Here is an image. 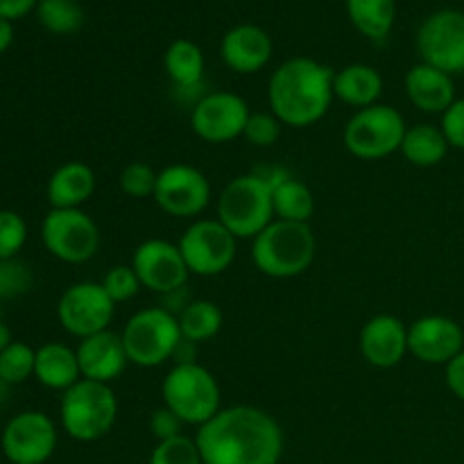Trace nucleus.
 Masks as SVG:
<instances>
[{
  "mask_svg": "<svg viewBox=\"0 0 464 464\" xmlns=\"http://www.w3.org/2000/svg\"><path fill=\"white\" fill-rule=\"evenodd\" d=\"M195 444L204 464H276L284 433L267 412L234 406L199 426Z\"/></svg>",
  "mask_w": 464,
  "mask_h": 464,
  "instance_id": "1",
  "label": "nucleus"
},
{
  "mask_svg": "<svg viewBox=\"0 0 464 464\" xmlns=\"http://www.w3.org/2000/svg\"><path fill=\"white\" fill-rule=\"evenodd\" d=\"M334 72L306 57L281 63L270 77L272 113L290 127H306L320 121L334 98Z\"/></svg>",
  "mask_w": 464,
  "mask_h": 464,
  "instance_id": "2",
  "label": "nucleus"
},
{
  "mask_svg": "<svg viewBox=\"0 0 464 464\" xmlns=\"http://www.w3.org/2000/svg\"><path fill=\"white\" fill-rule=\"evenodd\" d=\"M254 263L275 279H290L311 267L315 258V236L308 222H270L254 238Z\"/></svg>",
  "mask_w": 464,
  "mask_h": 464,
  "instance_id": "3",
  "label": "nucleus"
},
{
  "mask_svg": "<svg viewBox=\"0 0 464 464\" xmlns=\"http://www.w3.org/2000/svg\"><path fill=\"white\" fill-rule=\"evenodd\" d=\"M163 401L181 424L204 426L220 412V388L207 367L198 362H179L163 379Z\"/></svg>",
  "mask_w": 464,
  "mask_h": 464,
  "instance_id": "4",
  "label": "nucleus"
},
{
  "mask_svg": "<svg viewBox=\"0 0 464 464\" xmlns=\"http://www.w3.org/2000/svg\"><path fill=\"white\" fill-rule=\"evenodd\" d=\"M118 401L109 383L80 379L62 397V424L72 440L95 442L111 430Z\"/></svg>",
  "mask_w": 464,
  "mask_h": 464,
  "instance_id": "5",
  "label": "nucleus"
},
{
  "mask_svg": "<svg viewBox=\"0 0 464 464\" xmlns=\"http://www.w3.org/2000/svg\"><path fill=\"white\" fill-rule=\"evenodd\" d=\"M220 222L236 238H256L272 222V188L258 175L236 177L218 198Z\"/></svg>",
  "mask_w": 464,
  "mask_h": 464,
  "instance_id": "6",
  "label": "nucleus"
},
{
  "mask_svg": "<svg viewBox=\"0 0 464 464\" xmlns=\"http://www.w3.org/2000/svg\"><path fill=\"white\" fill-rule=\"evenodd\" d=\"M179 320L163 306L139 311L122 331V344L130 362L139 367H157L175 356L181 344Z\"/></svg>",
  "mask_w": 464,
  "mask_h": 464,
  "instance_id": "7",
  "label": "nucleus"
},
{
  "mask_svg": "<svg viewBox=\"0 0 464 464\" xmlns=\"http://www.w3.org/2000/svg\"><path fill=\"white\" fill-rule=\"evenodd\" d=\"M406 122L397 109L372 104L361 109L344 127V145L358 159H383L401 150Z\"/></svg>",
  "mask_w": 464,
  "mask_h": 464,
  "instance_id": "8",
  "label": "nucleus"
},
{
  "mask_svg": "<svg viewBox=\"0 0 464 464\" xmlns=\"http://www.w3.org/2000/svg\"><path fill=\"white\" fill-rule=\"evenodd\" d=\"M45 249L63 263H84L100 247L98 225L80 208H53L41 225Z\"/></svg>",
  "mask_w": 464,
  "mask_h": 464,
  "instance_id": "9",
  "label": "nucleus"
},
{
  "mask_svg": "<svg viewBox=\"0 0 464 464\" xmlns=\"http://www.w3.org/2000/svg\"><path fill=\"white\" fill-rule=\"evenodd\" d=\"M417 50L424 63L447 75L464 72V14L456 9L430 14L417 32Z\"/></svg>",
  "mask_w": 464,
  "mask_h": 464,
  "instance_id": "10",
  "label": "nucleus"
},
{
  "mask_svg": "<svg viewBox=\"0 0 464 464\" xmlns=\"http://www.w3.org/2000/svg\"><path fill=\"white\" fill-rule=\"evenodd\" d=\"M179 252L193 275H220L236 258V236L220 220H198L181 236Z\"/></svg>",
  "mask_w": 464,
  "mask_h": 464,
  "instance_id": "11",
  "label": "nucleus"
},
{
  "mask_svg": "<svg viewBox=\"0 0 464 464\" xmlns=\"http://www.w3.org/2000/svg\"><path fill=\"white\" fill-rule=\"evenodd\" d=\"M113 308H116V304L102 288V284L82 281V284L71 285L62 295L57 315L68 334L84 340L89 335L100 334V331H107L113 317Z\"/></svg>",
  "mask_w": 464,
  "mask_h": 464,
  "instance_id": "12",
  "label": "nucleus"
},
{
  "mask_svg": "<svg viewBox=\"0 0 464 464\" xmlns=\"http://www.w3.org/2000/svg\"><path fill=\"white\" fill-rule=\"evenodd\" d=\"M0 442L12 464H44L57 447V429L48 415L27 411L7 421Z\"/></svg>",
  "mask_w": 464,
  "mask_h": 464,
  "instance_id": "13",
  "label": "nucleus"
},
{
  "mask_svg": "<svg viewBox=\"0 0 464 464\" xmlns=\"http://www.w3.org/2000/svg\"><path fill=\"white\" fill-rule=\"evenodd\" d=\"M131 267H134L140 285L159 295L184 288L190 275L188 266L179 252V245L159 238L145 240L143 245L136 247Z\"/></svg>",
  "mask_w": 464,
  "mask_h": 464,
  "instance_id": "14",
  "label": "nucleus"
},
{
  "mask_svg": "<svg viewBox=\"0 0 464 464\" xmlns=\"http://www.w3.org/2000/svg\"><path fill=\"white\" fill-rule=\"evenodd\" d=\"M211 186L208 179L193 166H168L159 172L154 202L175 218H193L208 207Z\"/></svg>",
  "mask_w": 464,
  "mask_h": 464,
  "instance_id": "15",
  "label": "nucleus"
},
{
  "mask_svg": "<svg viewBox=\"0 0 464 464\" xmlns=\"http://www.w3.org/2000/svg\"><path fill=\"white\" fill-rule=\"evenodd\" d=\"M249 107L240 95L218 91V93L204 95L190 113L193 131L204 140L211 143H227L234 140L245 131L249 121Z\"/></svg>",
  "mask_w": 464,
  "mask_h": 464,
  "instance_id": "16",
  "label": "nucleus"
},
{
  "mask_svg": "<svg viewBox=\"0 0 464 464\" xmlns=\"http://www.w3.org/2000/svg\"><path fill=\"white\" fill-rule=\"evenodd\" d=\"M408 352L426 365H449L464 352L460 324L444 315L420 317L408 329Z\"/></svg>",
  "mask_w": 464,
  "mask_h": 464,
  "instance_id": "17",
  "label": "nucleus"
},
{
  "mask_svg": "<svg viewBox=\"0 0 464 464\" xmlns=\"http://www.w3.org/2000/svg\"><path fill=\"white\" fill-rule=\"evenodd\" d=\"M75 352L82 376L89 381H98V383H109V381L118 379L130 362L122 335L109 329L82 340Z\"/></svg>",
  "mask_w": 464,
  "mask_h": 464,
  "instance_id": "18",
  "label": "nucleus"
},
{
  "mask_svg": "<svg viewBox=\"0 0 464 464\" xmlns=\"http://www.w3.org/2000/svg\"><path fill=\"white\" fill-rule=\"evenodd\" d=\"M408 352V329L394 315H376L362 326L361 353L370 365L390 370Z\"/></svg>",
  "mask_w": 464,
  "mask_h": 464,
  "instance_id": "19",
  "label": "nucleus"
},
{
  "mask_svg": "<svg viewBox=\"0 0 464 464\" xmlns=\"http://www.w3.org/2000/svg\"><path fill=\"white\" fill-rule=\"evenodd\" d=\"M272 39L256 25H238L222 39V59L236 72H256L270 62Z\"/></svg>",
  "mask_w": 464,
  "mask_h": 464,
  "instance_id": "20",
  "label": "nucleus"
},
{
  "mask_svg": "<svg viewBox=\"0 0 464 464\" xmlns=\"http://www.w3.org/2000/svg\"><path fill=\"white\" fill-rule=\"evenodd\" d=\"M406 93L408 100L426 113H444L456 102V86L451 75L429 63H417L408 71Z\"/></svg>",
  "mask_w": 464,
  "mask_h": 464,
  "instance_id": "21",
  "label": "nucleus"
},
{
  "mask_svg": "<svg viewBox=\"0 0 464 464\" xmlns=\"http://www.w3.org/2000/svg\"><path fill=\"white\" fill-rule=\"evenodd\" d=\"M95 190V175L86 163L68 161L48 181V202L53 208H80Z\"/></svg>",
  "mask_w": 464,
  "mask_h": 464,
  "instance_id": "22",
  "label": "nucleus"
},
{
  "mask_svg": "<svg viewBox=\"0 0 464 464\" xmlns=\"http://www.w3.org/2000/svg\"><path fill=\"white\" fill-rule=\"evenodd\" d=\"M34 376L41 385L50 390H63L80 381V361H77V352L62 343H48L41 349H36L34 361Z\"/></svg>",
  "mask_w": 464,
  "mask_h": 464,
  "instance_id": "23",
  "label": "nucleus"
},
{
  "mask_svg": "<svg viewBox=\"0 0 464 464\" xmlns=\"http://www.w3.org/2000/svg\"><path fill=\"white\" fill-rule=\"evenodd\" d=\"M258 177L270 184L272 207H275V216H279V220L308 222V218L313 216V208H315V202H313V193L306 188V184L290 179L281 170L272 172L270 177Z\"/></svg>",
  "mask_w": 464,
  "mask_h": 464,
  "instance_id": "24",
  "label": "nucleus"
},
{
  "mask_svg": "<svg viewBox=\"0 0 464 464\" xmlns=\"http://www.w3.org/2000/svg\"><path fill=\"white\" fill-rule=\"evenodd\" d=\"M383 93L379 71L365 63H352L334 77V95L353 107H372Z\"/></svg>",
  "mask_w": 464,
  "mask_h": 464,
  "instance_id": "25",
  "label": "nucleus"
},
{
  "mask_svg": "<svg viewBox=\"0 0 464 464\" xmlns=\"http://www.w3.org/2000/svg\"><path fill=\"white\" fill-rule=\"evenodd\" d=\"M449 152V140L444 139L442 130L433 125H417L406 130L401 143V154L420 168L438 166Z\"/></svg>",
  "mask_w": 464,
  "mask_h": 464,
  "instance_id": "26",
  "label": "nucleus"
},
{
  "mask_svg": "<svg viewBox=\"0 0 464 464\" xmlns=\"http://www.w3.org/2000/svg\"><path fill=\"white\" fill-rule=\"evenodd\" d=\"M347 12L361 34L381 41L392 30L397 5L394 0H347Z\"/></svg>",
  "mask_w": 464,
  "mask_h": 464,
  "instance_id": "27",
  "label": "nucleus"
},
{
  "mask_svg": "<svg viewBox=\"0 0 464 464\" xmlns=\"http://www.w3.org/2000/svg\"><path fill=\"white\" fill-rule=\"evenodd\" d=\"M166 71L177 89H195L202 82L204 72V54L193 41L179 39L168 48L166 53Z\"/></svg>",
  "mask_w": 464,
  "mask_h": 464,
  "instance_id": "28",
  "label": "nucleus"
},
{
  "mask_svg": "<svg viewBox=\"0 0 464 464\" xmlns=\"http://www.w3.org/2000/svg\"><path fill=\"white\" fill-rule=\"evenodd\" d=\"M179 331L181 338L188 343L198 344L204 340H211L218 331L222 329V313L220 308L207 299L190 302L184 311L179 313Z\"/></svg>",
  "mask_w": 464,
  "mask_h": 464,
  "instance_id": "29",
  "label": "nucleus"
},
{
  "mask_svg": "<svg viewBox=\"0 0 464 464\" xmlns=\"http://www.w3.org/2000/svg\"><path fill=\"white\" fill-rule=\"evenodd\" d=\"M36 14L41 25L54 34H72L84 25V9L77 0H39Z\"/></svg>",
  "mask_w": 464,
  "mask_h": 464,
  "instance_id": "30",
  "label": "nucleus"
},
{
  "mask_svg": "<svg viewBox=\"0 0 464 464\" xmlns=\"http://www.w3.org/2000/svg\"><path fill=\"white\" fill-rule=\"evenodd\" d=\"M36 352L25 343H12L0 352V379L9 385H18L34 374Z\"/></svg>",
  "mask_w": 464,
  "mask_h": 464,
  "instance_id": "31",
  "label": "nucleus"
},
{
  "mask_svg": "<svg viewBox=\"0 0 464 464\" xmlns=\"http://www.w3.org/2000/svg\"><path fill=\"white\" fill-rule=\"evenodd\" d=\"M150 464H204L199 449L195 440H188L186 435L163 440L154 447Z\"/></svg>",
  "mask_w": 464,
  "mask_h": 464,
  "instance_id": "32",
  "label": "nucleus"
},
{
  "mask_svg": "<svg viewBox=\"0 0 464 464\" xmlns=\"http://www.w3.org/2000/svg\"><path fill=\"white\" fill-rule=\"evenodd\" d=\"M34 284L30 267L18 258H0V299L25 295Z\"/></svg>",
  "mask_w": 464,
  "mask_h": 464,
  "instance_id": "33",
  "label": "nucleus"
},
{
  "mask_svg": "<svg viewBox=\"0 0 464 464\" xmlns=\"http://www.w3.org/2000/svg\"><path fill=\"white\" fill-rule=\"evenodd\" d=\"M159 172H154L148 163L134 161L121 172V190L130 198H154Z\"/></svg>",
  "mask_w": 464,
  "mask_h": 464,
  "instance_id": "34",
  "label": "nucleus"
},
{
  "mask_svg": "<svg viewBox=\"0 0 464 464\" xmlns=\"http://www.w3.org/2000/svg\"><path fill=\"white\" fill-rule=\"evenodd\" d=\"M25 240V220L16 211H0V258H16Z\"/></svg>",
  "mask_w": 464,
  "mask_h": 464,
  "instance_id": "35",
  "label": "nucleus"
},
{
  "mask_svg": "<svg viewBox=\"0 0 464 464\" xmlns=\"http://www.w3.org/2000/svg\"><path fill=\"white\" fill-rule=\"evenodd\" d=\"M102 288L107 290V295L113 299V304H121L139 293L140 281L139 276H136L134 267L116 266L111 267V270L107 272V276L102 279Z\"/></svg>",
  "mask_w": 464,
  "mask_h": 464,
  "instance_id": "36",
  "label": "nucleus"
},
{
  "mask_svg": "<svg viewBox=\"0 0 464 464\" xmlns=\"http://www.w3.org/2000/svg\"><path fill=\"white\" fill-rule=\"evenodd\" d=\"M245 139L258 148L275 145L281 136V121L275 113H252L245 125Z\"/></svg>",
  "mask_w": 464,
  "mask_h": 464,
  "instance_id": "37",
  "label": "nucleus"
},
{
  "mask_svg": "<svg viewBox=\"0 0 464 464\" xmlns=\"http://www.w3.org/2000/svg\"><path fill=\"white\" fill-rule=\"evenodd\" d=\"M442 134L451 148L464 150V98L456 100L447 111L442 113Z\"/></svg>",
  "mask_w": 464,
  "mask_h": 464,
  "instance_id": "38",
  "label": "nucleus"
},
{
  "mask_svg": "<svg viewBox=\"0 0 464 464\" xmlns=\"http://www.w3.org/2000/svg\"><path fill=\"white\" fill-rule=\"evenodd\" d=\"M150 426H152V433L157 435L159 442H163V440H170V438H177L181 429V420L175 415L172 411H168V408H161V411H157L152 415V421H150Z\"/></svg>",
  "mask_w": 464,
  "mask_h": 464,
  "instance_id": "39",
  "label": "nucleus"
},
{
  "mask_svg": "<svg viewBox=\"0 0 464 464\" xmlns=\"http://www.w3.org/2000/svg\"><path fill=\"white\" fill-rule=\"evenodd\" d=\"M447 385L460 401H464V352L447 365Z\"/></svg>",
  "mask_w": 464,
  "mask_h": 464,
  "instance_id": "40",
  "label": "nucleus"
},
{
  "mask_svg": "<svg viewBox=\"0 0 464 464\" xmlns=\"http://www.w3.org/2000/svg\"><path fill=\"white\" fill-rule=\"evenodd\" d=\"M36 5V0H0V18H21Z\"/></svg>",
  "mask_w": 464,
  "mask_h": 464,
  "instance_id": "41",
  "label": "nucleus"
},
{
  "mask_svg": "<svg viewBox=\"0 0 464 464\" xmlns=\"http://www.w3.org/2000/svg\"><path fill=\"white\" fill-rule=\"evenodd\" d=\"M14 41V27H12V21H7V18H0V53H5V50L12 45Z\"/></svg>",
  "mask_w": 464,
  "mask_h": 464,
  "instance_id": "42",
  "label": "nucleus"
},
{
  "mask_svg": "<svg viewBox=\"0 0 464 464\" xmlns=\"http://www.w3.org/2000/svg\"><path fill=\"white\" fill-rule=\"evenodd\" d=\"M12 343H14L12 331H9V326L5 324V320H0V352H5Z\"/></svg>",
  "mask_w": 464,
  "mask_h": 464,
  "instance_id": "43",
  "label": "nucleus"
},
{
  "mask_svg": "<svg viewBox=\"0 0 464 464\" xmlns=\"http://www.w3.org/2000/svg\"><path fill=\"white\" fill-rule=\"evenodd\" d=\"M9 388H12V385L5 383V381L0 379V406H5V403L9 401Z\"/></svg>",
  "mask_w": 464,
  "mask_h": 464,
  "instance_id": "44",
  "label": "nucleus"
}]
</instances>
